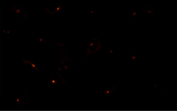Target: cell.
I'll return each instance as SVG.
<instances>
[{"label": "cell", "instance_id": "obj_1", "mask_svg": "<svg viewBox=\"0 0 177 111\" xmlns=\"http://www.w3.org/2000/svg\"><path fill=\"white\" fill-rule=\"evenodd\" d=\"M136 56L135 55H133L132 57V59H136Z\"/></svg>", "mask_w": 177, "mask_h": 111}]
</instances>
